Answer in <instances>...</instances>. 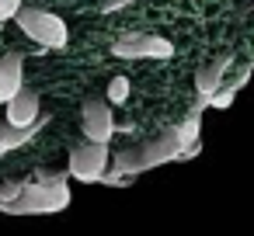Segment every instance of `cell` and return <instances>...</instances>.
Listing matches in <instances>:
<instances>
[{
	"label": "cell",
	"instance_id": "6da1fadb",
	"mask_svg": "<svg viewBox=\"0 0 254 236\" xmlns=\"http://www.w3.org/2000/svg\"><path fill=\"white\" fill-rule=\"evenodd\" d=\"M70 205V184L63 174L42 181H7L0 184V212L7 215H53Z\"/></svg>",
	"mask_w": 254,
	"mask_h": 236
},
{
	"label": "cell",
	"instance_id": "7a4b0ae2",
	"mask_svg": "<svg viewBox=\"0 0 254 236\" xmlns=\"http://www.w3.org/2000/svg\"><path fill=\"white\" fill-rule=\"evenodd\" d=\"M181 156H185V139H181V129L171 125V129H160L157 136H150L143 142L122 146L112 160V170L122 177H136V174H146L160 163H178Z\"/></svg>",
	"mask_w": 254,
	"mask_h": 236
},
{
	"label": "cell",
	"instance_id": "3957f363",
	"mask_svg": "<svg viewBox=\"0 0 254 236\" xmlns=\"http://www.w3.org/2000/svg\"><path fill=\"white\" fill-rule=\"evenodd\" d=\"M14 18H18L21 32H25L32 42H39V46H46V49H63V46H66V21H63L60 14L42 11V7H25V4H21V11H18Z\"/></svg>",
	"mask_w": 254,
	"mask_h": 236
},
{
	"label": "cell",
	"instance_id": "277c9868",
	"mask_svg": "<svg viewBox=\"0 0 254 236\" xmlns=\"http://www.w3.org/2000/svg\"><path fill=\"white\" fill-rule=\"evenodd\" d=\"M108 142H80L73 153H70V177L73 181H84V184H98L105 174H108Z\"/></svg>",
	"mask_w": 254,
	"mask_h": 236
},
{
	"label": "cell",
	"instance_id": "5b68a950",
	"mask_svg": "<svg viewBox=\"0 0 254 236\" xmlns=\"http://www.w3.org/2000/svg\"><path fill=\"white\" fill-rule=\"evenodd\" d=\"M112 56H119V59H171L174 56V46L164 35L132 32V35H126V39H119L112 46Z\"/></svg>",
	"mask_w": 254,
	"mask_h": 236
},
{
	"label": "cell",
	"instance_id": "8992f818",
	"mask_svg": "<svg viewBox=\"0 0 254 236\" xmlns=\"http://www.w3.org/2000/svg\"><path fill=\"white\" fill-rule=\"evenodd\" d=\"M80 129L91 142H112V136L119 132L115 125V115H112V104L101 101V97H87L80 104Z\"/></svg>",
	"mask_w": 254,
	"mask_h": 236
},
{
	"label": "cell",
	"instance_id": "52a82bcc",
	"mask_svg": "<svg viewBox=\"0 0 254 236\" xmlns=\"http://www.w3.org/2000/svg\"><path fill=\"white\" fill-rule=\"evenodd\" d=\"M230 66H233V56H230V52H219V56H212L205 66H198V73H195V91H198V97H195V108H191V111L202 115V111L209 108V97L223 87Z\"/></svg>",
	"mask_w": 254,
	"mask_h": 236
},
{
	"label": "cell",
	"instance_id": "ba28073f",
	"mask_svg": "<svg viewBox=\"0 0 254 236\" xmlns=\"http://www.w3.org/2000/svg\"><path fill=\"white\" fill-rule=\"evenodd\" d=\"M4 118L11 122V125H35L39 118H42V104H39V94L35 91H28V87H21L11 101H7V111H4Z\"/></svg>",
	"mask_w": 254,
	"mask_h": 236
},
{
	"label": "cell",
	"instance_id": "9c48e42d",
	"mask_svg": "<svg viewBox=\"0 0 254 236\" xmlns=\"http://www.w3.org/2000/svg\"><path fill=\"white\" fill-rule=\"evenodd\" d=\"M25 87V63L18 52L0 56V104H7L18 91Z\"/></svg>",
	"mask_w": 254,
	"mask_h": 236
},
{
	"label": "cell",
	"instance_id": "30bf717a",
	"mask_svg": "<svg viewBox=\"0 0 254 236\" xmlns=\"http://www.w3.org/2000/svg\"><path fill=\"white\" fill-rule=\"evenodd\" d=\"M46 122H49V115H42L35 125H11L4 118V122H0V153H11V149H21L25 142H32L46 129Z\"/></svg>",
	"mask_w": 254,
	"mask_h": 236
},
{
	"label": "cell",
	"instance_id": "8fae6325",
	"mask_svg": "<svg viewBox=\"0 0 254 236\" xmlns=\"http://www.w3.org/2000/svg\"><path fill=\"white\" fill-rule=\"evenodd\" d=\"M129 101V77H112L108 84V104H122Z\"/></svg>",
	"mask_w": 254,
	"mask_h": 236
},
{
	"label": "cell",
	"instance_id": "7c38bea8",
	"mask_svg": "<svg viewBox=\"0 0 254 236\" xmlns=\"http://www.w3.org/2000/svg\"><path fill=\"white\" fill-rule=\"evenodd\" d=\"M233 97H237V91H230V87L223 84V87H219V91L209 97V108H219V111H226V108L233 104Z\"/></svg>",
	"mask_w": 254,
	"mask_h": 236
},
{
	"label": "cell",
	"instance_id": "4fadbf2b",
	"mask_svg": "<svg viewBox=\"0 0 254 236\" xmlns=\"http://www.w3.org/2000/svg\"><path fill=\"white\" fill-rule=\"evenodd\" d=\"M21 11V0H0V21H11Z\"/></svg>",
	"mask_w": 254,
	"mask_h": 236
},
{
	"label": "cell",
	"instance_id": "5bb4252c",
	"mask_svg": "<svg viewBox=\"0 0 254 236\" xmlns=\"http://www.w3.org/2000/svg\"><path fill=\"white\" fill-rule=\"evenodd\" d=\"M129 0H108V4L101 7V14H112V11H119V7H126Z\"/></svg>",
	"mask_w": 254,
	"mask_h": 236
}]
</instances>
